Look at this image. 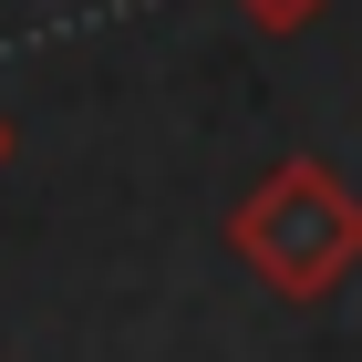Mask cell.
Wrapping results in <instances>:
<instances>
[{"instance_id": "cell-2", "label": "cell", "mask_w": 362, "mask_h": 362, "mask_svg": "<svg viewBox=\"0 0 362 362\" xmlns=\"http://www.w3.org/2000/svg\"><path fill=\"white\" fill-rule=\"evenodd\" d=\"M259 21H310V11H321V0H249Z\"/></svg>"}, {"instance_id": "cell-1", "label": "cell", "mask_w": 362, "mask_h": 362, "mask_svg": "<svg viewBox=\"0 0 362 362\" xmlns=\"http://www.w3.org/2000/svg\"><path fill=\"white\" fill-rule=\"evenodd\" d=\"M238 238H249V259L279 279V290H332V279L352 269V249H362V207L332 187V176L290 166L249 218H238Z\"/></svg>"}]
</instances>
